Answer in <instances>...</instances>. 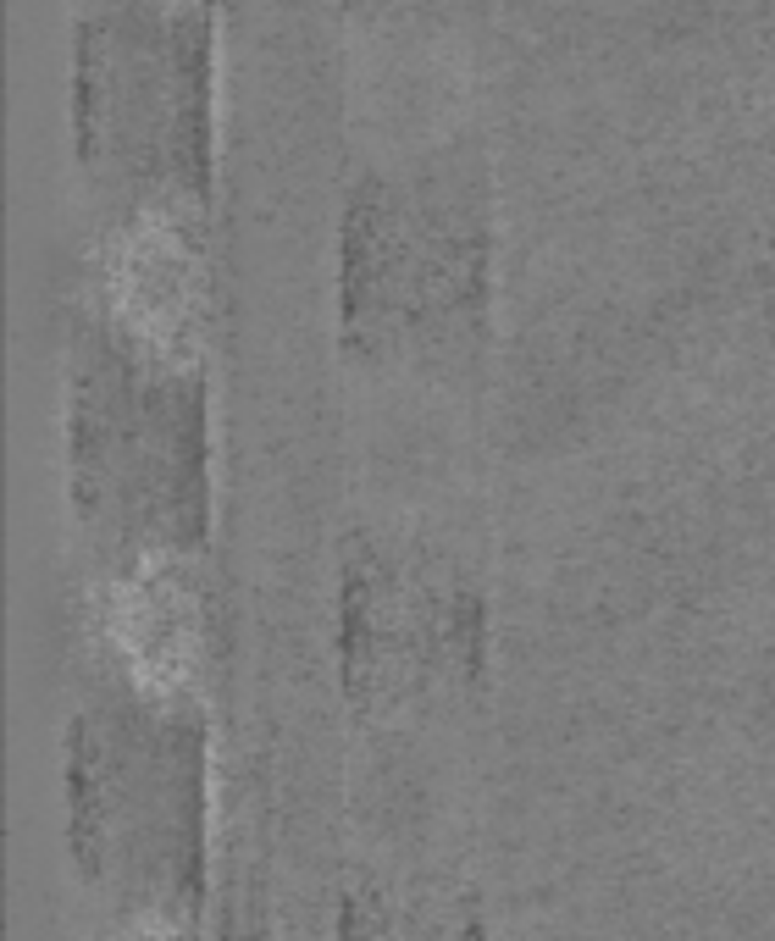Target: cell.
<instances>
[{
    "label": "cell",
    "mask_w": 775,
    "mask_h": 941,
    "mask_svg": "<svg viewBox=\"0 0 775 941\" xmlns=\"http://www.w3.org/2000/svg\"><path fill=\"white\" fill-rule=\"evenodd\" d=\"M78 111L89 150L122 172H189L205 144V34L161 0H111L84 23Z\"/></svg>",
    "instance_id": "cell-1"
},
{
    "label": "cell",
    "mask_w": 775,
    "mask_h": 941,
    "mask_svg": "<svg viewBox=\"0 0 775 941\" xmlns=\"http://www.w3.org/2000/svg\"><path fill=\"white\" fill-rule=\"evenodd\" d=\"M366 34L355 39V72L349 89L360 95V111L388 128H421V122L443 117L454 95L465 89V61L454 34L432 12H394L382 6Z\"/></svg>",
    "instance_id": "cell-2"
},
{
    "label": "cell",
    "mask_w": 775,
    "mask_h": 941,
    "mask_svg": "<svg viewBox=\"0 0 775 941\" xmlns=\"http://www.w3.org/2000/svg\"><path fill=\"white\" fill-rule=\"evenodd\" d=\"M382 6H394V12H432L443 0H382Z\"/></svg>",
    "instance_id": "cell-3"
}]
</instances>
